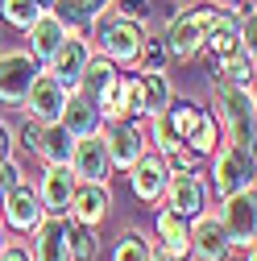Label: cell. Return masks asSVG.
Masks as SVG:
<instances>
[{
    "label": "cell",
    "mask_w": 257,
    "mask_h": 261,
    "mask_svg": "<svg viewBox=\"0 0 257 261\" xmlns=\"http://www.w3.org/2000/svg\"><path fill=\"white\" fill-rule=\"evenodd\" d=\"M216 120H220V133L224 141H241V145H253V133H257V104H253V87H241V83H228V79H212V108H208Z\"/></svg>",
    "instance_id": "cell-1"
},
{
    "label": "cell",
    "mask_w": 257,
    "mask_h": 261,
    "mask_svg": "<svg viewBox=\"0 0 257 261\" xmlns=\"http://www.w3.org/2000/svg\"><path fill=\"white\" fill-rule=\"evenodd\" d=\"M91 46L100 58H108L112 67L120 71H133L137 67V54H141V42H145V25L141 21H128V17H116V13H104L91 21Z\"/></svg>",
    "instance_id": "cell-2"
},
{
    "label": "cell",
    "mask_w": 257,
    "mask_h": 261,
    "mask_svg": "<svg viewBox=\"0 0 257 261\" xmlns=\"http://www.w3.org/2000/svg\"><path fill=\"white\" fill-rule=\"evenodd\" d=\"M253 187V145L241 141H220V149L212 153V170H208V191L216 199L233 191Z\"/></svg>",
    "instance_id": "cell-3"
},
{
    "label": "cell",
    "mask_w": 257,
    "mask_h": 261,
    "mask_svg": "<svg viewBox=\"0 0 257 261\" xmlns=\"http://www.w3.org/2000/svg\"><path fill=\"white\" fill-rule=\"evenodd\" d=\"M212 13H216V5H178V9L170 13L166 34H162L170 58L191 62V58H199V54H203V25H208Z\"/></svg>",
    "instance_id": "cell-4"
},
{
    "label": "cell",
    "mask_w": 257,
    "mask_h": 261,
    "mask_svg": "<svg viewBox=\"0 0 257 261\" xmlns=\"http://www.w3.org/2000/svg\"><path fill=\"white\" fill-rule=\"evenodd\" d=\"M220 224L228 232V245L253 257V237H257V199H253V187L233 191L220 199Z\"/></svg>",
    "instance_id": "cell-5"
},
{
    "label": "cell",
    "mask_w": 257,
    "mask_h": 261,
    "mask_svg": "<svg viewBox=\"0 0 257 261\" xmlns=\"http://www.w3.org/2000/svg\"><path fill=\"white\" fill-rule=\"evenodd\" d=\"M104 145H108V162H112V170H128L133 162L149 149V137H145V124L133 120V116H120V120H104Z\"/></svg>",
    "instance_id": "cell-6"
},
{
    "label": "cell",
    "mask_w": 257,
    "mask_h": 261,
    "mask_svg": "<svg viewBox=\"0 0 257 261\" xmlns=\"http://www.w3.org/2000/svg\"><path fill=\"white\" fill-rule=\"evenodd\" d=\"M162 203L170 212H178L183 220H195L208 212L212 203V191H208V178L199 170H170L166 178V191H162Z\"/></svg>",
    "instance_id": "cell-7"
},
{
    "label": "cell",
    "mask_w": 257,
    "mask_h": 261,
    "mask_svg": "<svg viewBox=\"0 0 257 261\" xmlns=\"http://www.w3.org/2000/svg\"><path fill=\"white\" fill-rule=\"evenodd\" d=\"M42 62L29 50H0V104L5 108H21L29 83L38 79Z\"/></svg>",
    "instance_id": "cell-8"
},
{
    "label": "cell",
    "mask_w": 257,
    "mask_h": 261,
    "mask_svg": "<svg viewBox=\"0 0 257 261\" xmlns=\"http://www.w3.org/2000/svg\"><path fill=\"white\" fill-rule=\"evenodd\" d=\"M42 203H38V191H34V182H17V187H9L5 191V207H0V224L9 228V232H17V237H29L34 228L42 224Z\"/></svg>",
    "instance_id": "cell-9"
},
{
    "label": "cell",
    "mask_w": 257,
    "mask_h": 261,
    "mask_svg": "<svg viewBox=\"0 0 257 261\" xmlns=\"http://www.w3.org/2000/svg\"><path fill=\"white\" fill-rule=\"evenodd\" d=\"M91 54H95V46H91V38L87 34H67L62 38V46L54 50V58L46 62V75H54L67 91H75V83H79V75H83V67L91 62Z\"/></svg>",
    "instance_id": "cell-10"
},
{
    "label": "cell",
    "mask_w": 257,
    "mask_h": 261,
    "mask_svg": "<svg viewBox=\"0 0 257 261\" xmlns=\"http://www.w3.org/2000/svg\"><path fill=\"white\" fill-rule=\"evenodd\" d=\"M187 237H191V257L195 261H228L233 257L228 232H224L216 212H203L195 220H187Z\"/></svg>",
    "instance_id": "cell-11"
},
{
    "label": "cell",
    "mask_w": 257,
    "mask_h": 261,
    "mask_svg": "<svg viewBox=\"0 0 257 261\" xmlns=\"http://www.w3.org/2000/svg\"><path fill=\"white\" fill-rule=\"evenodd\" d=\"M67 95H71V91L62 87L54 75L38 71V79L29 83V91H25L21 108H25V116H34V120L50 124V120H58V116H62V108H67Z\"/></svg>",
    "instance_id": "cell-12"
},
{
    "label": "cell",
    "mask_w": 257,
    "mask_h": 261,
    "mask_svg": "<svg viewBox=\"0 0 257 261\" xmlns=\"http://www.w3.org/2000/svg\"><path fill=\"white\" fill-rule=\"evenodd\" d=\"M71 174L79 182H108L112 178V162H108V145H104V133H91V137H79L75 149H71Z\"/></svg>",
    "instance_id": "cell-13"
},
{
    "label": "cell",
    "mask_w": 257,
    "mask_h": 261,
    "mask_svg": "<svg viewBox=\"0 0 257 261\" xmlns=\"http://www.w3.org/2000/svg\"><path fill=\"white\" fill-rule=\"evenodd\" d=\"M128 174V187H133V195H137V199L141 203H162V191H166V178H170V170H166V162L162 158H158L153 149H145L137 162H133V166H128L124 170Z\"/></svg>",
    "instance_id": "cell-14"
},
{
    "label": "cell",
    "mask_w": 257,
    "mask_h": 261,
    "mask_svg": "<svg viewBox=\"0 0 257 261\" xmlns=\"http://www.w3.org/2000/svg\"><path fill=\"white\" fill-rule=\"evenodd\" d=\"M75 187H79V178L71 174V166H42L38 187H34V191H38L42 212H46V216H67Z\"/></svg>",
    "instance_id": "cell-15"
},
{
    "label": "cell",
    "mask_w": 257,
    "mask_h": 261,
    "mask_svg": "<svg viewBox=\"0 0 257 261\" xmlns=\"http://www.w3.org/2000/svg\"><path fill=\"white\" fill-rule=\"evenodd\" d=\"M170 79L166 71H137L133 75V120H149L170 104Z\"/></svg>",
    "instance_id": "cell-16"
},
{
    "label": "cell",
    "mask_w": 257,
    "mask_h": 261,
    "mask_svg": "<svg viewBox=\"0 0 257 261\" xmlns=\"http://www.w3.org/2000/svg\"><path fill=\"white\" fill-rule=\"evenodd\" d=\"M112 212V191L108 182H79L75 195H71V207H67V220H79L87 228H100Z\"/></svg>",
    "instance_id": "cell-17"
},
{
    "label": "cell",
    "mask_w": 257,
    "mask_h": 261,
    "mask_svg": "<svg viewBox=\"0 0 257 261\" xmlns=\"http://www.w3.org/2000/svg\"><path fill=\"white\" fill-rule=\"evenodd\" d=\"M29 261H71L67 253V216H42V224L29 232Z\"/></svg>",
    "instance_id": "cell-18"
},
{
    "label": "cell",
    "mask_w": 257,
    "mask_h": 261,
    "mask_svg": "<svg viewBox=\"0 0 257 261\" xmlns=\"http://www.w3.org/2000/svg\"><path fill=\"white\" fill-rule=\"evenodd\" d=\"M153 241L166 249L170 261H191V237H187V220L170 207H158L153 216Z\"/></svg>",
    "instance_id": "cell-19"
},
{
    "label": "cell",
    "mask_w": 257,
    "mask_h": 261,
    "mask_svg": "<svg viewBox=\"0 0 257 261\" xmlns=\"http://www.w3.org/2000/svg\"><path fill=\"white\" fill-rule=\"evenodd\" d=\"M62 38H67V25H62V21H58V17L46 9V13H42L34 25L25 29V50H29V54H34V58L42 62V67H46V62L54 58V50L62 46Z\"/></svg>",
    "instance_id": "cell-20"
},
{
    "label": "cell",
    "mask_w": 257,
    "mask_h": 261,
    "mask_svg": "<svg viewBox=\"0 0 257 261\" xmlns=\"http://www.w3.org/2000/svg\"><path fill=\"white\" fill-rule=\"evenodd\" d=\"M233 50H241V25H237L233 13H224V9L216 5V13H212L208 25H203V54L224 58V54H233Z\"/></svg>",
    "instance_id": "cell-21"
},
{
    "label": "cell",
    "mask_w": 257,
    "mask_h": 261,
    "mask_svg": "<svg viewBox=\"0 0 257 261\" xmlns=\"http://www.w3.org/2000/svg\"><path fill=\"white\" fill-rule=\"evenodd\" d=\"M58 124H62V128H67V133L79 141V137L100 133V128H104V116H100V108H95L87 95L71 91V95H67V108H62V116H58Z\"/></svg>",
    "instance_id": "cell-22"
},
{
    "label": "cell",
    "mask_w": 257,
    "mask_h": 261,
    "mask_svg": "<svg viewBox=\"0 0 257 261\" xmlns=\"http://www.w3.org/2000/svg\"><path fill=\"white\" fill-rule=\"evenodd\" d=\"M71 149H75V137H71L58 120L42 124V137H38V149H34L42 166H67V162H71Z\"/></svg>",
    "instance_id": "cell-23"
},
{
    "label": "cell",
    "mask_w": 257,
    "mask_h": 261,
    "mask_svg": "<svg viewBox=\"0 0 257 261\" xmlns=\"http://www.w3.org/2000/svg\"><path fill=\"white\" fill-rule=\"evenodd\" d=\"M95 108H100L104 120H120V116H133V75H116L104 91H100V100H95Z\"/></svg>",
    "instance_id": "cell-24"
},
{
    "label": "cell",
    "mask_w": 257,
    "mask_h": 261,
    "mask_svg": "<svg viewBox=\"0 0 257 261\" xmlns=\"http://www.w3.org/2000/svg\"><path fill=\"white\" fill-rule=\"evenodd\" d=\"M220 141H224V133H220V120H216L212 112H203V116H199V124H195V128H191V133L183 137V149H187V153H195V158L203 162V158H212V153L220 149Z\"/></svg>",
    "instance_id": "cell-25"
},
{
    "label": "cell",
    "mask_w": 257,
    "mask_h": 261,
    "mask_svg": "<svg viewBox=\"0 0 257 261\" xmlns=\"http://www.w3.org/2000/svg\"><path fill=\"white\" fill-rule=\"evenodd\" d=\"M116 75H120V67H112V62H108V58H100V54H91V62L83 67V75H79L75 91H79V95H87V100L95 104V100H100V91H104Z\"/></svg>",
    "instance_id": "cell-26"
},
{
    "label": "cell",
    "mask_w": 257,
    "mask_h": 261,
    "mask_svg": "<svg viewBox=\"0 0 257 261\" xmlns=\"http://www.w3.org/2000/svg\"><path fill=\"white\" fill-rule=\"evenodd\" d=\"M46 9H50V0H0V21L25 34V29L34 25Z\"/></svg>",
    "instance_id": "cell-27"
},
{
    "label": "cell",
    "mask_w": 257,
    "mask_h": 261,
    "mask_svg": "<svg viewBox=\"0 0 257 261\" xmlns=\"http://www.w3.org/2000/svg\"><path fill=\"white\" fill-rule=\"evenodd\" d=\"M67 253H71V261H95V253H100L95 228H87L79 220H67Z\"/></svg>",
    "instance_id": "cell-28"
},
{
    "label": "cell",
    "mask_w": 257,
    "mask_h": 261,
    "mask_svg": "<svg viewBox=\"0 0 257 261\" xmlns=\"http://www.w3.org/2000/svg\"><path fill=\"white\" fill-rule=\"evenodd\" d=\"M212 62H216V75H220V79L241 83V87H253V54H245V50H233V54L212 58Z\"/></svg>",
    "instance_id": "cell-29"
},
{
    "label": "cell",
    "mask_w": 257,
    "mask_h": 261,
    "mask_svg": "<svg viewBox=\"0 0 257 261\" xmlns=\"http://www.w3.org/2000/svg\"><path fill=\"white\" fill-rule=\"evenodd\" d=\"M50 13L67 25V34H91V21L83 13V0H50Z\"/></svg>",
    "instance_id": "cell-30"
},
{
    "label": "cell",
    "mask_w": 257,
    "mask_h": 261,
    "mask_svg": "<svg viewBox=\"0 0 257 261\" xmlns=\"http://www.w3.org/2000/svg\"><path fill=\"white\" fill-rule=\"evenodd\" d=\"M112 261H149V237L137 232V228H128L112 249Z\"/></svg>",
    "instance_id": "cell-31"
},
{
    "label": "cell",
    "mask_w": 257,
    "mask_h": 261,
    "mask_svg": "<svg viewBox=\"0 0 257 261\" xmlns=\"http://www.w3.org/2000/svg\"><path fill=\"white\" fill-rule=\"evenodd\" d=\"M166 67H170V50H166V42L145 34L141 54H137V71H166Z\"/></svg>",
    "instance_id": "cell-32"
},
{
    "label": "cell",
    "mask_w": 257,
    "mask_h": 261,
    "mask_svg": "<svg viewBox=\"0 0 257 261\" xmlns=\"http://www.w3.org/2000/svg\"><path fill=\"white\" fill-rule=\"evenodd\" d=\"M149 0H112V9L108 13H116V17H128V21H141L145 25V17H149Z\"/></svg>",
    "instance_id": "cell-33"
},
{
    "label": "cell",
    "mask_w": 257,
    "mask_h": 261,
    "mask_svg": "<svg viewBox=\"0 0 257 261\" xmlns=\"http://www.w3.org/2000/svg\"><path fill=\"white\" fill-rule=\"evenodd\" d=\"M38 137H42V120H34V116H25L21 120V133H13V141H21L29 153L38 149Z\"/></svg>",
    "instance_id": "cell-34"
},
{
    "label": "cell",
    "mask_w": 257,
    "mask_h": 261,
    "mask_svg": "<svg viewBox=\"0 0 257 261\" xmlns=\"http://www.w3.org/2000/svg\"><path fill=\"white\" fill-rule=\"evenodd\" d=\"M17 182H25V170L17 166V158H9V162H0V187H17Z\"/></svg>",
    "instance_id": "cell-35"
},
{
    "label": "cell",
    "mask_w": 257,
    "mask_h": 261,
    "mask_svg": "<svg viewBox=\"0 0 257 261\" xmlns=\"http://www.w3.org/2000/svg\"><path fill=\"white\" fill-rule=\"evenodd\" d=\"M9 158H17V141H13V124L0 116V162H9Z\"/></svg>",
    "instance_id": "cell-36"
},
{
    "label": "cell",
    "mask_w": 257,
    "mask_h": 261,
    "mask_svg": "<svg viewBox=\"0 0 257 261\" xmlns=\"http://www.w3.org/2000/svg\"><path fill=\"white\" fill-rule=\"evenodd\" d=\"M0 261H29V249L21 241H5V249H0Z\"/></svg>",
    "instance_id": "cell-37"
},
{
    "label": "cell",
    "mask_w": 257,
    "mask_h": 261,
    "mask_svg": "<svg viewBox=\"0 0 257 261\" xmlns=\"http://www.w3.org/2000/svg\"><path fill=\"white\" fill-rule=\"evenodd\" d=\"M112 9V0H83V13H87V21H95V17H104Z\"/></svg>",
    "instance_id": "cell-38"
},
{
    "label": "cell",
    "mask_w": 257,
    "mask_h": 261,
    "mask_svg": "<svg viewBox=\"0 0 257 261\" xmlns=\"http://www.w3.org/2000/svg\"><path fill=\"white\" fill-rule=\"evenodd\" d=\"M0 207H5V187H0Z\"/></svg>",
    "instance_id": "cell-39"
},
{
    "label": "cell",
    "mask_w": 257,
    "mask_h": 261,
    "mask_svg": "<svg viewBox=\"0 0 257 261\" xmlns=\"http://www.w3.org/2000/svg\"><path fill=\"white\" fill-rule=\"evenodd\" d=\"M0 249H5V237H0Z\"/></svg>",
    "instance_id": "cell-40"
},
{
    "label": "cell",
    "mask_w": 257,
    "mask_h": 261,
    "mask_svg": "<svg viewBox=\"0 0 257 261\" xmlns=\"http://www.w3.org/2000/svg\"><path fill=\"white\" fill-rule=\"evenodd\" d=\"M191 261H195V257H191Z\"/></svg>",
    "instance_id": "cell-41"
},
{
    "label": "cell",
    "mask_w": 257,
    "mask_h": 261,
    "mask_svg": "<svg viewBox=\"0 0 257 261\" xmlns=\"http://www.w3.org/2000/svg\"><path fill=\"white\" fill-rule=\"evenodd\" d=\"M0 50H5V46H0Z\"/></svg>",
    "instance_id": "cell-42"
}]
</instances>
